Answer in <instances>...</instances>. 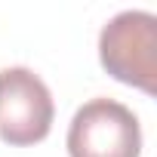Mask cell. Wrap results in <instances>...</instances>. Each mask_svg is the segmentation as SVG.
<instances>
[{
	"instance_id": "1",
	"label": "cell",
	"mask_w": 157,
	"mask_h": 157,
	"mask_svg": "<svg viewBox=\"0 0 157 157\" xmlns=\"http://www.w3.org/2000/svg\"><path fill=\"white\" fill-rule=\"evenodd\" d=\"M102 68L120 83L157 90V19L142 10L114 16L99 34Z\"/></svg>"
},
{
	"instance_id": "2",
	"label": "cell",
	"mask_w": 157,
	"mask_h": 157,
	"mask_svg": "<svg viewBox=\"0 0 157 157\" xmlns=\"http://www.w3.org/2000/svg\"><path fill=\"white\" fill-rule=\"evenodd\" d=\"M71 157H139L142 126L139 117L114 99H90L77 108L68 126Z\"/></svg>"
},
{
	"instance_id": "3",
	"label": "cell",
	"mask_w": 157,
	"mask_h": 157,
	"mask_svg": "<svg viewBox=\"0 0 157 157\" xmlns=\"http://www.w3.org/2000/svg\"><path fill=\"white\" fill-rule=\"evenodd\" d=\"M52 96L31 68L0 71V142L34 145L46 139L52 126Z\"/></svg>"
}]
</instances>
